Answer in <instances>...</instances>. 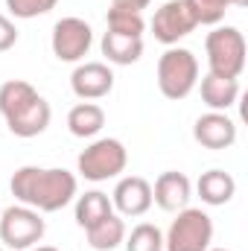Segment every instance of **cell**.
<instances>
[{
  "label": "cell",
  "instance_id": "cell-26",
  "mask_svg": "<svg viewBox=\"0 0 248 251\" xmlns=\"http://www.w3.org/2000/svg\"><path fill=\"white\" fill-rule=\"evenodd\" d=\"M29 251H59V249H53V246H32Z\"/></svg>",
  "mask_w": 248,
  "mask_h": 251
},
{
  "label": "cell",
  "instance_id": "cell-5",
  "mask_svg": "<svg viewBox=\"0 0 248 251\" xmlns=\"http://www.w3.org/2000/svg\"><path fill=\"white\" fill-rule=\"evenodd\" d=\"M198 85V59L187 47H170L158 59V91L167 100H184Z\"/></svg>",
  "mask_w": 248,
  "mask_h": 251
},
{
  "label": "cell",
  "instance_id": "cell-1",
  "mask_svg": "<svg viewBox=\"0 0 248 251\" xmlns=\"http://www.w3.org/2000/svg\"><path fill=\"white\" fill-rule=\"evenodd\" d=\"M9 190L21 204L38 213H56L76 199L79 181L62 167H21L15 170Z\"/></svg>",
  "mask_w": 248,
  "mask_h": 251
},
{
  "label": "cell",
  "instance_id": "cell-27",
  "mask_svg": "<svg viewBox=\"0 0 248 251\" xmlns=\"http://www.w3.org/2000/svg\"><path fill=\"white\" fill-rule=\"evenodd\" d=\"M234 6H248V0H234Z\"/></svg>",
  "mask_w": 248,
  "mask_h": 251
},
{
  "label": "cell",
  "instance_id": "cell-7",
  "mask_svg": "<svg viewBox=\"0 0 248 251\" xmlns=\"http://www.w3.org/2000/svg\"><path fill=\"white\" fill-rule=\"evenodd\" d=\"M213 243V219L201 207H184L164 234V251H207Z\"/></svg>",
  "mask_w": 248,
  "mask_h": 251
},
{
  "label": "cell",
  "instance_id": "cell-6",
  "mask_svg": "<svg viewBox=\"0 0 248 251\" xmlns=\"http://www.w3.org/2000/svg\"><path fill=\"white\" fill-rule=\"evenodd\" d=\"M47 222L38 210L26 207V204H12L6 210H0V243L3 249L12 251H29L44 240Z\"/></svg>",
  "mask_w": 248,
  "mask_h": 251
},
{
  "label": "cell",
  "instance_id": "cell-20",
  "mask_svg": "<svg viewBox=\"0 0 248 251\" xmlns=\"http://www.w3.org/2000/svg\"><path fill=\"white\" fill-rule=\"evenodd\" d=\"M105 24H108V32L128 35V38H143V29H146L140 12H128V9H117V6L108 9Z\"/></svg>",
  "mask_w": 248,
  "mask_h": 251
},
{
  "label": "cell",
  "instance_id": "cell-29",
  "mask_svg": "<svg viewBox=\"0 0 248 251\" xmlns=\"http://www.w3.org/2000/svg\"><path fill=\"white\" fill-rule=\"evenodd\" d=\"M0 251H6V249H3V246H0Z\"/></svg>",
  "mask_w": 248,
  "mask_h": 251
},
{
  "label": "cell",
  "instance_id": "cell-18",
  "mask_svg": "<svg viewBox=\"0 0 248 251\" xmlns=\"http://www.w3.org/2000/svg\"><path fill=\"white\" fill-rule=\"evenodd\" d=\"M85 234H88V246L94 251H114L125 240V222L120 213H108L105 219H99Z\"/></svg>",
  "mask_w": 248,
  "mask_h": 251
},
{
  "label": "cell",
  "instance_id": "cell-15",
  "mask_svg": "<svg viewBox=\"0 0 248 251\" xmlns=\"http://www.w3.org/2000/svg\"><path fill=\"white\" fill-rule=\"evenodd\" d=\"M196 190H198V199H201L204 204L222 207V204H228V201L237 196V181H234V176L225 173V170H207V173L198 176Z\"/></svg>",
  "mask_w": 248,
  "mask_h": 251
},
{
  "label": "cell",
  "instance_id": "cell-2",
  "mask_svg": "<svg viewBox=\"0 0 248 251\" xmlns=\"http://www.w3.org/2000/svg\"><path fill=\"white\" fill-rule=\"evenodd\" d=\"M0 114L15 137H38L50 126V102L24 79L0 85Z\"/></svg>",
  "mask_w": 248,
  "mask_h": 251
},
{
  "label": "cell",
  "instance_id": "cell-21",
  "mask_svg": "<svg viewBox=\"0 0 248 251\" xmlns=\"http://www.w3.org/2000/svg\"><path fill=\"white\" fill-rule=\"evenodd\" d=\"M125 251H164V231L152 222H140L125 234Z\"/></svg>",
  "mask_w": 248,
  "mask_h": 251
},
{
  "label": "cell",
  "instance_id": "cell-16",
  "mask_svg": "<svg viewBox=\"0 0 248 251\" xmlns=\"http://www.w3.org/2000/svg\"><path fill=\"white\" fill-rule=\"evenodd\" d=\"M105 126V111L97 102H79L67 111V128L73 137H97Z\"/></svg>",
  "mask_w": 248,
  "mask_h": 251
},
{
  "label": "cell",
  "instance_id": "cell-24",
  "mask_svg": "<svg viewBox=\"0 0 248 251\" xmlns=\"http://www.w3.org/2000/svg\"><path fill=\"white\" fill-rule=\"evenodd\" d=\"M15 44H18V26L6 15H0V53L12 50Z\"/></svg>",
  "mask_w": 248,
  "mask_h": 251
},
{
  "label": "cell",
  "instance_id": "cell-8",
  "mask_svg": "<svg viewBox=\"0 0 248 251\" xmlns=\"http://www.w3.org/2000/svg\"><path fill=\"white\" fill-rule=\"evenodd\" d=\"M91 44H94V29H91L88 21H82V18H62V21H56L53 35H50V47H53V56L59 62L79 64L88 56Z\"/></svg>",
  "mask_w": 248,
  "mask_h": 251
},
{
  "label": "cell",
  "instance_id": "cell-14",
  "mask_svg": "<svg viewBox=\"0 0 248 251\" xmlns=\"http://www.w3.org/2000/svg\"><path fill=\"white\" fill-rule=\"evenodd\" d=\"M237 100H240V79H228L216 73H207L201 79V102L210 111H228L237 105Z\"/></svg>",
  "mask_w": 248,
  "mask_h": 251
},
{
  "label": "cell",
  "instance_id": "cell-23",
  "mask_svg": "<svg viewBox=\"0 0 248 251\" xmlns=\"http://www.w3.org/2000/svg\"><path fill=\"white\" fill-rule=\"evenodd\" d=\"M56 3H59V0H6V9H9L15 18H21V21H32V18H38V15L53 12Z\"/></svg>",
  "mask_w": 248,
  "mask_h": 251
},
{
  "label": "cell",
  "instance_id": "cell-13",
  "mask_svg": "<svg viewBox=\"0 0 248 251\" xmlns=\"http://www.w3.org/2000/svg\"><path fill=\"white\" fill-rule=\"evenodd\" d=\"M111 204L120 216H143L152 207V184L140 176H125L111 193Z\"/></svg>",
  "mask_w": 248,
  "mask_h": 251
},
{
  "label": "cell",
  "instance_id": "cell-10",
  "mask_svg": "<svg viewBox=\"0 0 248 251\" xmlns=\"http://www.w3.org/2000/svg\"><path fill=\"white\" fill-rule=\"evenodd\" d=\"M70 88L82 102L102 100L114 91V70L105 62H82L70 73Z\"/></svg>",
  "mask_w": 248,
  "mask_h": 251
},
{
  "label": "cell",
  "instance_id": "cell-3",
  "mask_svg": "<svg viewBox=\"0 0 248 251\" xmlns=\"http://www.w3.org/2000/svg\"><path fill=\"white\" fill-rule=\"evenodd\" d=\"M204 53H207V73L240 79L246 70V35L237 26H216L204 38Z\"/></svg>",
  "mask_w": 248,
  "mask_h": 251
},
{
  "label": "cell",
  "instance_id": "cell-19",
  "mask_svg": "<svg viewBox=\"0 0 248 251\" xmlns=\"http://www.w3.org/2000/svg\"><path fill=\"white\" fill-rule=\"evenodd\" d=\"M102 56L108 59L111 64H134L140 56H143V38H128V35H117V32H105L102 41Z\"/></svg>",
  "mask_w": 248,
  "mask_h": 251
},
{
  "label": "cell",
  "instance_id": "cell-28",
  "mask_svg": "<svg viewBox=\"0 0 248 251\" xmlns=\"http://www.w3.org/2000/svg\"><path fill=\"white\" fill-rule=\"evenodd\" d=\"M207 251H231V249H207Z\"/></svg>",
  "mask_w": 248,
  "mask_h": 251
},
{
  "label": "cell",
  "instance_id": "cell-4",
  "mask_svg": "<svg viewBox=\"0 0 248 251\" xmlns=\"http://www.w3.org/2000/svg\"><path fill=\"white\" fill-rule=\"evenodd\" d=\"M128 164V152H125L123 140L117 137H99L94 140L91 146H85L76 158V170L85 181H108V178H117Z\"/></svg>",
  "mask_w": 248,
  "mask_h": 251
},
{
  "label": "cell",
  "instance_id": "cell-11",
  "mask_svg": "<svg viewBox=\"0 0 248 251\" xmlns=\"http://www.w3.org/2000/svg\"><path fill=\"white\" fill-rule=\"evenodd\" d=\"M193 137L204 149H231L237 143V123L225 111H207L193 123Z\"/></svg>",
  "mask_w": 248,
  "mask_h": 251
},
{
  "label": "cell",
  "instance_id": "cell-22",
  "mask_svg": "<svg viewBox=\"0 0 248 251\" xmlns=\"http://www.w3.org/2000/svg\"><path fill=\"white\" fill-rule=\"evenodd\" d=\"M187 6H190L196 24H201V26H216V24L225 18V12L234 6V0H187Z\"/></svg>",
  "mask_w": 248,
  "mask_h": 251
},
{
  "label": "cell",
  "instance_id": "cell-25",
  "mask_svg": "<svg viewBox=\"0 0 248 251\" xmlns=\"http://www.w3.org/2000/svg\"><path fill=\"white\" fill-rule=\"evenodd\" d=\"M149 3H152V0H111V6L128 9V12H143V9H149Z\"/></svg>",
  "mask_w": 248,
  "mask_h": 251
},
{
  "label": "cell",
  "instance_id": "cell-17",
  "mask_svg": "<svg viewBox=\"0 0 248 251\" xmlns=\"http://www.w3.org/2000/svg\"><path fill=\"white\" fill-rule=\"evenodd\" d=\"M108 213H114L111 196L102 190H88L85 196H76V225L79 228H94L99 219H105Z\"/></svg>",
  "mask_w": 248,
  "mask_h": 251
},
{
  "label": "cell",
  "instance_id": "cell-9",
  "mask_svg": "<svg viewBox=\"0 0 248 251\" xmlns=\"http://www.w3.org/2000/svg\"><path fill=\"white\" fill-rule=\"evenodd\" d=\"M198 24L187 6V0H167L164 6L155 9V18H152V35H155V41H161L167 47H175Z\"/></svg>",
  "mask_w": 248,
  "mask_h": 251
},
{
  "label": "cell",
  "instance_id": "cell-12",
  "mask_svg": "<svg viewBox=\"0 0 248 251\" xmlns=\"http://www.w3.org/2000/svg\"><path fill=\"white\" fill-rule=\"evenodd\" d=\"M190 196H193V184L184 173H175V170H167L155 178V187H152V204H158L161 210L167 213H178L190 204Z\"/></svg>",
  "mask_w": 248,
  "mask_h": 251
}]
</instances>
